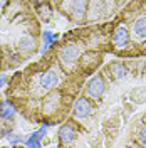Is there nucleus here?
<instances>
[{
	"mask_svg": "<svg viewBox=\"0 0 146 148\" xmlns=\"http://www.w3.org/2000/svg\"><path fill=\"white\" fill-rule=\"evenodd\" d=\"M15 114V106L10 101H3L0 103V118H12Z\"/></svg>",
	"mask_w": 146,
	"mask_h": 148,
	"instance_id": "9b49d317",
	"label": "nucleus"
},
{
	"mask_svg": "<svg viewBox=\"0 0 146 148\" xmlns=\"http://www.w3.org/2000/svg\"><path fill=\"white\" fill-rule=\"evenodd\" d=\"M87 0H72V15L76 18H82L86 15Z\"/></svg>",
	"mask_w": 146,
	"mask_h": 148,
	"instance_id": "1a4fd4ad",
	"label": "nucleus"
},
{
	"mask_svg": "<svg viewBox=\"0 0 146 148\" xmlns=\"http://www.w3.org/2000/svg\"><path fill=\"white\" fill-rule=\"evenodd\" d=\"M5 81H7V77H5V76H0V86H3Z\"/></svg>",
	"mask_w": 146,
	"mask_h": 148,
	"instance_id": "f3484780",
	"label": "nucleus"
},
{
	"mask_svg": "<svg viewBox=\"0 0 146 148\" xmlns=\"http://www.w3.org/2000/svg\"><path fill=\"white\" fill-rule=\"evenodd\" d=\"M46 131H47V123L39 130V131L32 133L29 140H25V145H27V147H40V140H42V136L46 135Z\"/></svg>",
	"mask_w": 146,
	"mask_h": 148,
	"instance_id": "6e6552de",
	"label": "nucleus"
},
{
	"mask_svg": "<svg viewBox=\"0 0 146 148\" xmlns=\"http://www.w3.org/2000/svg\"><path fill=\"white\" fill-rule=\"evenodd\" d=\"M18 46H20L22 51L30 52V51H34V49H35L37 44H35V39H34L32 36H25V37H22V39H20V44H18Z\"/></svg>",
	"mask_w": 146,
	"mask_h": 148,
	"instance_id": "ddd939ff",
	"label": "nucleus"
},
{
	"mask_svg": "<svg viewBox=\"0 0 146 148\" xmlns=\"http://www.w3.org/2000/svg\"><path fill=\"white\" fill-rule=\"evenodd\" d=\"M59 138H61L62 145H71L76 138V130L72 125H62L59 128Z\"/></svg>",
	"mask_w": 146,
	"mask_h": 148,
	"instance_id": "39448f33",
	"label": "nucleus"
},
{
	"mask_svg": "<svg viewBox=\"0 0 146 148\" xmlns=\"http://www.w3.org/2000/svg\"><path fill=\"white\" fill-rule=\"evenodd\" d=\"M92 111V104L89 103L87 98H77L76 101H74V106H72V113L76 118H86V116H89Z\"/></svg>",
	"mask_w": 146,
	"mask_h": 148,
	"instance_id": "20e7f679",
	"label": "nucleus"
},
{
	"mask_svg": "<svg viewBox=\"0 0 146 148\" xmlns=\"http://www.w3.org/2000/svg\"><path fill=\"white\" fill-rule=\"evenodd\" d=\"M54 39H55L54 34H50V32H46V34H44V47H42V51H46L47 47H49V44H50Z\"/></svg>",
	"mask_w": 146,
	"mask_h": 148,
	"instance_id": "2eb2a0df",
	"label": "nucleus"
},
{
	"mask_svg": "<svg viewBox=\"0 0 146 148\" xmlns=\"http://www.w3.org/2000/svg\"><path fill=\"white\" fill-rule=\"evenodd\" d=\"M79 56H81V49H79L77 44H65L61 49V52H59V57H61V61H62L64 66L76 64V61L79 59Z\"/></svg>",
	"mask_w": 146,
	"mask_h": 148,
	"instance_id": "f257e3e1",
	"label": "nucleus"
},
{
	"mask_svg": "<svg viewBox=\"0 0 146 148\" xmlns=\"http://www.w3.org/2000/svg\"><path fill=\"white\" fill-rule=\"evenodd\" d=\"M59 101H61V94L59 92H52V94H49L46 99H44V111L46 113H52V111L57 110V106H59Z\"/></svg>",
	"mask_w": 146,
	"mask_h": 148,
	"instance_id": "0eeeda50",
	"label": "nucleus"
},
{
	"mask_svg": "<svg viewBox=\"0 0 146 148\" xmlns=\"http://www.w3.org/2000/svg\"><path fill=\"white\" fill-rule=\"evenodd\" d=\"M57 83H59V77H57V74L54 71H46L40 76V86L44 89H52V88L57 86Z\"/></svg>",
	"mask_w": 146,
	"mask_h": 148,
	"instance_id": "423d86ee",
	"label": "nucleus"
},
{
	"mask_svg": "<svg viewBox=\"0 0 146 148\" xmlns=\"http://www.w3.org/2000/svg\"><path fill=\"white\" fill-rule=\"evenodd\" d=\"M138 140H139L141 145H146V125H143L139 128V131H138Z\"/></svg>",
	"mask_w": 146,
	"mask_h": 148,
	"instance_id": "4468645a",
	"label": "nucleus"
},
{
	"mask_svg": "<svg viewBox=\"0 0 146 148\" xmlns=\"http://www.w3.org/2000/svg\"><path fill=\"white\" fill-rule=\"evenodd\" d=\"M20 141H24V140L18 138L17 135H12V136H10V143H14V145H17V143H20Z\"/></svg>",
	"mask_w": 146,
	"mask_h": 148,
	"instance_id": "dca6fc26",
	"label": "nucleus"
},
{
	"mask_svg": "<svg viewBox=\"0 0 146 148\" xmlns=\"http://www.w3.org/2000/svg\"><path fill=\"white\" fill-rule=\"evenodd\" d=\"M133 30H134L136 37H139V39H146V17L138 18L136 22H134V25H133Z\"/></svg>",
	"mask_w": 146,
	"mask_h": 148,
	"instance_id": "f8f14e48",
	"label": "nucleus"
},
{
	"mask_svg": "<svg viewBox=\"0 0 146 148\" xmlns=\"http://www.w3.org/2000/svg\"><path fill=\"white\" fill-rule=\"evenodd\" d=\"M128 44H129L128 27L124 24H119L118 27L114 29V34H113V46L116 49H124Z\"/></svg>",
	"mask_w": 146,
	"mask_h": 148,
	"instance_id": "7ed1b4c3",
	"label": "nucleus"
},
{
	"mask_svg": "<svg viewBox=\"0 0 146 148\" xmlns=\"http://www.w3.org/2000/svg\"><path fill=\"white\" fill-rule=\"evenodd\" d=\"M109 71H111V74H113V77H114V79H123V77H126V74H128L126 66H124V64H119V62L111 64L109 66Z\"/></svg>",
	"mask_w": 146,
	"mask_h": 148,
	"instance_id": "9d476101",
	"label": "nucleus"
},
{
	"mask_svg": "<svg viewBox=\"0 0 146 148\" xmlns=\"http://www.w3.org/2000/svg\"><path fill=\"white\" fill-rule=\"evenodd\" d=\"M106 91V83H104V79L101 77L99 74L98 76H92L91 79H89V83H87V88H86V92H87V96L89 98H101L102 94Z\"/></svg>",
	"mask_w": 146,
	"mask_h": 148,
	"instance_id": "f03ea898",
	"label": "nucleus"
},
{
	"mask_svg": "<svg viewBox=\"0 0 146 148\" xmlns=\"http://www.w3.org/2000/svg\"><path fill=\"white\" fill-rule=\"evenodd\" d=\"M7 2H9V0H0V9H3V7L7 5Z\"/></svg>",
	"mask_w": 146,
	"mask_h": 148,
	"instance_id": "a211bd4d",
	"label": "nucleus"
}]
</instances>
